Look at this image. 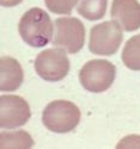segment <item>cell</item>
<instances>
[{
  "instance_id": "obj_15",
  "label": "cell",
  "mask_w": 140,
  "mask_h": 149,
  "mask_svg": "<svg viewBox=\"0 0 140 149\" xmlns=\"http://www.w3.org/2000/svg\"><path fill=\"white\" fill-rule=\"evenodd\" d=\"M1 1V5L4 7H13L18 4H20L23 0H0Z\"/></svg>"
},
{
  "instance_id": "obj_11",
  "label": "cell",
  "mask_w": 140,
  "mask_h": 149,
  "mask_svg": "<svg viewBox=\"0 0 140 149\" xmlns=\"http://www.w3.org/2000/svg\"><path fill=\"white\" fill-rule=\"evenodd\" d=\"M123 65L132 70H140V33L126 42L121 54Z\"/></svg>"
},
{
  "instance_id": "obj_6",
  "label": "cell",
  "mask_w": 140,
  "mask_h": 149,
  "mask_svg": "<svg viewBox=\"0 0 140 149\" xmlns=\"http://www.w3.org/2000/svg\"><path fill=\"white\" fill-rule=\"evenodd\" d=\"M37 75L49 82H56L66 78L70 72V60L65 50L50 48L41 52L35 58Z\"/></svg>"
},
{
  "instance_id": "obj_7",
  "label": "cell",
  "mask_w": 140,
  "mask_h": 149,
  "mask_svg": "<svg viewBox=\"0 0 140 149\" xmlns=\"http://www.w3.org/2000/svg\"><path fill=\"white\" fill-rule=\"evenodd\" d=\"M31 117L28 102L15 94H4L0 98V127L16 129L27 124Z\"/></svg>"
},
{
  "instance_id": "obj_8",
  "label": "cell",
  "mask_w": 140,
  "mask_h": 149,
  "mask_svg": "<svg viewBox=\"0 0 140 149\" xmlns=\"http://www.w3.org/2000/svg\"><path fill=\"white\" fill-rule=\"evenodd\" d=\"M110 16L125 31L140 29V3L138 0H113Z\"/></svg>"
},
{
  "instance_id": "obj_1",
  "label": "cell",
  "mask_w": 140,
  "mask_h": 149,
  "mask_svg": "<svg viewBox=\"0 0 140 149\" xmlns=\"http://www.w3.org/2000/svg\"><path fill=\"white\" fill-rule=\"evenodd\" d=\"M54 25L44 10L32 7L22 16L18 23V32L22 40L30 47L42 48L52 41Z\"/></svg>"
},
{
  "instance_id": "obj_10",
  "label": "cell",
  "mask_w": 140,
  "mask_h": 149,
  "mask_svg": "<svg viewBox=\"0 0 140 149\" xmlns=\"http://www.w3.org/2000/svg\"><path fill=\"white\" fill-rule=\"evenodd\" d=\"M108 0H79L77 11L87 20H99L106 16Z\"/></svg>"
},
{
  "instance_id": "obj_12",
  "label": "cell",
  "mask_w": 140,
  "mask_h": 149,
  "mask_svg": "<svg viewBox=\"0 0 140 149\" xmlns=\"http://www.w3.org/2000/svg\"><path fill=\"white\" fill-rule=\"evenodd\" d=\"M0 142L1 148H31L34 146L31 135L24 130L1 131Z\"/></svg>"
},
{
  "instance_id": "obj_9",
  "label": "cell",
  "mask_w": 140,
  "mask_h": 149,
  "mask_svg": "<svg viewBox=\"0 0 140 149\" xmlns=\"http://www.w3.org/2000/svg\"><path fill=\"white\" fill-rule=\"evenodd\" d=\"M1 78H0V90L1 92L17 91L24 80V73L20 63L13 57L3 56L0 61Z\"/></svg>"
},
{
  "instance_id": "obj_3",
  "label": "cell",
  "mask_w": 140,
  "mask_h": 149,
  "mask_svg": "<svg viewBox=\"0 0 140 149\" xmlns=\"http://www.w3.org/2000/svg\"><path fill=\"white\" fill-rule=\"evenodd\" d=\"M116 77V67L107 60H90L79 72V81L89 92H104L114 84Z\"/></svg>"
},
{
  "instance_id": "obj_14",
  "label": "cell",
  "mask_w": 140,
  "mask_h": 149,
  "mask_svg": "<svg viewBox=\"0 0 140 149\" xmlns=\"http://www.w3.org/2000/svg\"><path fill=\"white\" fill-rule=\"evenodd\" d=\"M132 147L140 148V135H128L116 144V148H132Z\"/></svg>"
},
{
  "instance_id": "obj_2",
  "label": "cell",
  "mask_w": 140,
  "mask_h": 149,
  "mask_svg": "<svg viewBox=\"0 0 140 149\" xmlns=\"http://www.w3.org/2000/svg\"><path fill=\"white\" fill-rule=\"evenodd\" d=\"M79 107L68 100L50 102L42 112L43 125L56 134H66L77 128L80 122Z\"/></svg>"
},
{
  "instance_id": "obj_13",
  "label": "cell",
  "mask_w": 140,
  "mask_h": 149,
  "mask_svg": "<svg viewBox=\"0 0 140 149\" xmlns=\"http://www.w3.org/2000/svg\"><path fill=\"white\" fill-rule=\"evenodd\" d=\"M47 8L55 15H70L78 0H44Z\"/></svg>"
},
{
  "instance_id": "obj_5",
  "label": "cell",
  "mask_w": 140,
  "mask_h": 149,
  "mask_svg": "<svg viewBox=\"0 0 140 149\" xmlns=\"http://www.w3.org/2000/svg\"><path fill=\"white\" fill-rule=\"evenodd\" d=\"M55 33L52 43L68 54H77L85 44V26L80 19L60 17L55 19Z\"/></svg>"
},
{
  "instance_id": "obj_4",
  "label": "cell",
  "mask_w": 140,
  "mask_h": 149,
  "mask_svg": "<svg viewBox=\"0 0 140 149\" xmlns=\"http://www.w3.org/2000/svg\"><path fill=\"white\" fill-rule=\"evenodd\" d=\"M122 30L121 25L115 20H107L92 26L89 40L90 52L102 56L114 55L122 43Z\"/></svg>"
}]
</instances>
